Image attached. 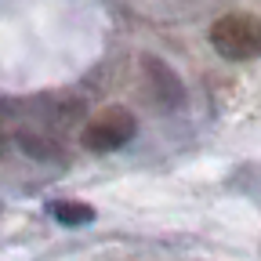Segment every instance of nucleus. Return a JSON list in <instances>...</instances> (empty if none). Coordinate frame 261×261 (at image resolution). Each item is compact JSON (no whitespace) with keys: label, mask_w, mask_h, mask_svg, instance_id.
Listing matches in <instances>:
<instances>
[{"label":"nucleus","mask_w":261,"mask_h":261,"mask_svg":"<svg viewBox=\"0 0 261 261\" xmlns=\"http://www.w3.org/2000/svg\"><path fill=\"white\" fill-rule=\"evenodd\" d=\"M211 44L221 58L228 62H250L261 58V18L232 11V15H221L211 25Z\"/></svg>","instance_id":"nucleus-1"},{"label":"nucleus","mask_w":261,"mask_h":261,"mask_svg":"<svg viewBox=\"0 0 261 261\" xmlns=\"http://www.w3.org/2000/svg\"><path fill=\"white\" fill-rule=\"evenodd\" d=\"M135 130H138L135 113L123 109V106H109L94 120H87V127L80 130V145L87 152H116L135 138Z\"/></svg>","instance_id":"nucleus-2"},{"label":"nucleus","mask_w":261,"mask_h":261,"mask_svg":"<svg viewBox=\"0 0 261 261\" xmlns=\"http://www.w3.org/2000/svg\"><path fill=\"white\" fill-rule=\"evenodd\" d=\"M142 73L149 76V84H152V98L163 106V109H174V106H181V80L163 65L160 58H142Z\"/></svg>","instance_id":"nucleus-3"},{"label":"nucleus","mask_w":261,"mask_h":261,"mask_svg":"<svg viewBox=\"0 0 261 261\" xmlns=\"http://www.w3.org/2000/svg\"><path fill=\"white\" fill-rule=\"evenodd\" d=\"M51 214H55L58 225H87V221H94V207H87L80 200H58V203H51Z\"/></svg>","instance_id":"nucleus-4"}]
</instances>
